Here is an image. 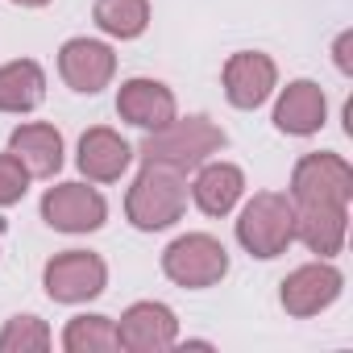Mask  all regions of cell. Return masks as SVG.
<instances>
[{
  "label": "cell",
  "instance_id": "1",
  "mask_svg": "<svg viewBox=\"0 0 353 353\" xmlns=\"http://www.w3.org/2000/svg\"><path fill=\"white\" fill-rule=\"evenodd\" d=\"M221 145H225V133L212 121L188 117V121H170V125L154 129L141 141V158L145 162H158V166H170V170H188V166L204 162Z\"/></svg>",
  "mask_w": 353,
  "mask_h": 353
},
{
  "label": "cell",
  "instance_id": "2",
  "mask_svg": "<svg viewBox=\"0 0 353 353\" xmlns=\"http://www.w3.org/2000/svg\"><path fill=\"white\" fill-rule=\"evenodd\" d=\"M183 208H188L183 170L145 162V170L137 174V183L129 192V221L137 229H166L183 216Z\"/></svg>",
  "mask_w": 353,
  "mask_h": 353
},
{
  "label": "cell",
  "instance_id": "3",
  "mask_svg": "<svg viewBox=\"0 0 353 353\" xmlns=\"http://www.w3.org/2000/svg\"><path fill=\"white\" fill-rule=\"evenodd\" d=\"M237 237L254 258H274L291 245L295 237V208L287 204V196L262 192L250 200V208L237 221Z\"/></svg>",
  "mask_w": 353,
  "mask_h": 353
},
{
  "label": "cell",
  "instance_id": "4",
  "mask_svg": "<svg viewBox=\"0 0 353 353\" xmlns=\"http://www.w3.org/2000/svg\"><path fill=\"white\" fill-rule=\"evenodd\" d=\"M162 270L174 279V283H183V287H212L225 279L229 270V254L216 237L208 233H192V237H179L166 258H162Z\"/></svg>",
  "mask_w": 353,
  "mask_h": 353
},
{
  "label": "cell",
  "instance_id": "5",
  "mask_svg": "<svg viewBox=\"0 0 353 353\" xmlns=\"http://www.w3.org/2000/svg\"><path fill=\"white\" fill-rule=\"evenodd\" d=\"M291 192L299 204H349L353 196V170L336 154H307L295 166Z\"/></svg>",
  "mask_w": 353,
  "mask_h": 353
},
{
  "label": "cell",
  "instance_id": "6",
  "mask_svg": "<svg viewBox=\"0 0 353 353\" xmlns=\"http://www.w3.org/2000/svg\"><path fill=\"white\" fill-rule=\"evenodd\" d=\"M104 262L88 250H71V254H59L50 266H46V291L50 299L59 303H79V299H92L104 291Z\"/></svg>",
  "mask_w": 353,
  "mask_h": 353
},
{
  "label": "cell",
  "instance_id": "7",
  "mask_svg": "<svg viewBox=\"0 0 353 353\" xmlns=\"http://www.w3.org/2000/svg\"><path fill=\"white\" fill-rule=\"evenodd\" d=\"M42 216L63 233H88V229L104 225V196L83 188V183H63V188L46 192Z\"/></svg>",
  "mask_w": 353,
  "mask_h": 353
},
{
  "label": "cell",
  "instance_id": "8",
  "mask_svg": "<svg viewBox=\"0 0 353 353\" xmlns=\"http://www.w3.org/2000/svg\"><path fill=\"white\" fill-rule=\"evenodd\" d=\"M59 71L63 79L75 88V92H100L112 71H117V59L104 42H92V38H71L59 54Z\"/></svg>",
  "mask_w": 353,
  "mask_h": 353
},
{
  "label": "cell",
  "instance_id": "9",
  "mask_svg": "<svg viewBox=\"0 0 353 353\" xmlns=\"http://www.w3.org/2000/svg\"><path fill=\"white\" fill-rule=\"evenodd\" d=\"M117 345L133 349V353H154V349H170L174 345V312L162 303H137L125 312L121 328H117Z\"/></svg>",
  "mask_w": 353,
  "mask_h": 353
},
{
  "label": "cell",
  "instance_id": "10",
  "mask_svg": "<svg viewBox=\"0 0 353 353\" xmlns=\"http://www.w3.org/2000/svg\"><path fill=\"white\" fill-rule=\"evenodd\" d=\"M341 295V274L332 266H299L283 283V307L291 316H316Z\"/></svg>",
  "mask_w": 353,
  "mask_h": 353
},
{
  "label": "cell",
  "instance_id": "11",
  "mask_svg": "<svg viewBox=\"0 0 353 353\" xmlns=\"http://www.w3.org/2000/svg\"><path fill=\"white\" fill-rule=\"evenodd\" d=\"M117 112L129 121V125H141V129H162L174 121V96L154 83V79H129L117 96Z\"/></svg>",
  "mask_w": 353,
  "mask_h": 353
},
{
  "label": "cell",
  "instance_id": "12",
  "mask_svg": "<svg viewBox=\"0 0 353 353\" xmlns=\"http://www.w3.org/2000/svg\"><path fill=\"white\" fill-rule=\"evenodd\" d=\"M225 92L237 108H258L274 92V63L266 54H233L225 67Z\"/></svg>",
  "mask_w": 353,
  "mask_h": 353
},
{
  "label": "cell",
  "instance_id": "13",
  "mask_svg": "<svg viewBox=\"0 0 353 353\" xmlns=\"http://www.w3.org/2000/svg\"><path fill=\"white\" fill-rule=\"evenodd\" d=\"M9 154L30 174H54L63 166V137L54 125H21L9 141Z\"/></svg>",
  "mask_w": 353,
  "mask_h": 353
},
{
  "label": "cell",
  "instance_id": "14",
  "mask_svg": "<svg viewBox=\"0 0 353 353\" xmlns=\"http://www.w3.org/2000/svg\"><path fill=\"white\" fill-rule=\"evenodd\" d=\"M295 237L312 254H336L345 241V204H299Z\"/></svg>",
  "mask_w": 353,
  "mask_h": 353
},
{
  "label": "cell",
  "instance_id": "15",
  "mask_svg": "<svg viewBox=\"0 0 353 353\" xmlns=\"http://www.w3.org/2000/svg\"><path fill=\"white\" fill-rule=\"evenodd\" d=\"M129 145L112 133V129H92V133H83V141H79V166H83V174L88 179H100V183H112V179H121V170L129 166Z\"/></svg>",
  "mask_w": 353,
  "mask_h": 353
},
{
  "label": "cell",
  "instance_id": "16",
  "mask_svg": "<svg viewBox=\"0 0 353 353\" xmlns=\"http://www.w3.org/2000/svg\"><path fill=\"white\" fill-rule=\"evenodd\" d=\"M274 125L283 129V133H316L320 125H324V92L316 88V83H307V79H299V83H291L287 92H283V100H279V108H274Z\"/></svg>",
  "mask_w": 353,
  "mask_h": 353
},
{
  "label": "cell",
  "instance_id": "17",
  "mask_svg": "<svg viewBox=\"0 0 353 353\" xmlns=\"http://www.w3.org/2000/svg\"><path fill=\"white\" fill-rule=\"evenodd\" d=\"M42 96H46V79L38 63L21 59L0 67V112H30L42 104Z\"/></svg>",
  "mask_w": 353,
  "mask_h": 353
},
{
  "label": "cell",
  "instance_id": "18",
  "mask_svg": "<svg viewBox=\"0 0 353 353\" xmlns=\"http://www.w3.org/2000/svg\"><path fill=\"white\" fill-rule=\"evenodd\" d=\"M241 188H245L241 170L229 166V162H216V166H204V170H200V179H196L192 192H196V204H200L208 216H225V212L237 204Z\"/></svg>",
  "mask_w": 353,
  "mask_h": 353
},
{
  "label": "cell",
  "instance_id": "19",
  "mask_svg": "<svg viewBox=\"0 0 353 353\" xmlns=\"http://www.w3.org/2000/svg\"><path fill=\"white\" fill-rule=\"evenodd\" d=\"M150 21L145 0H96V26L112 38H137Z\"/></svg>",
  "mask_w": 353,
  "mask_h": 353
},
{
  "label": "cell",
  "instance_id": "20",
  "mask_svg": "<svg viewBox=\"0 0 353 353\" xmlns=\"http://www.w3.org/2000/svg\"><path fill=\"white\" fill-rule=\"evenodd\" d=\"M63 345L71 353H92V349H121L117 345V324L108 316H79L67 324V336Z\"/></svg>",
  "mask_w": 353,
  "mask_h": 353
},
{
  "label": "cell",
  "instance_id": "21",
  "mask_svg": "<svg viewBox=\"0 0 353 353\" xmlns=\"http://www.w3.org/2000/svg\"><path fill=\"white\" fill-rule=\"evenodd\" d=\"M46 345H50V332L34 316H17V320H9L5 332H0V349L5 353H30V349H46Z\"/></svg>",
  "mask_w": 353,
  "mask_h": 353
},
{
  "label": "cell",
  "instance_id": "22",
  "mask_svg": "<svg viewBox=\"0 0 353 353\" xmlns=\"http://www.w3.org/2000/svg\"><path fill=\"white\" fill-rule=\"evenodd\" d=\"M26 183H30V170L13 154H0V204H17L26 196Z\"/></svg>",
  "mask_w": 353,
  "mask_h": 353
},
{
  "label": "cell",
  "instance_id": "23",
  "mask_svg": "<svg viewBox=\"0 0 353 353\" xmlns=\"http://www.w3.org/2000/svg\"><path fill=\"white\" fill-rule=\"evenodd\" d=\"M336 63H341V71H349V34L336 42Z\"/></svg>",
  "mask_w": 353,
  "mask_h": 353
},
{
  "label": "cell",
  "instance_id": "24",
  "mask_svg": "<svg viewBox=\"0 0 353 353\" xmlns=\"http://www.w3.org/2000/svg\"><path fill=\"white\" fill-rule=\"evenodd\" d=\"M17 5H46V0H17Z\"/></svg>",
  "mask_w": 353,
  "mask_h": 353
}]
</instances>
